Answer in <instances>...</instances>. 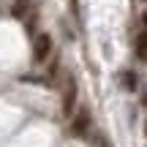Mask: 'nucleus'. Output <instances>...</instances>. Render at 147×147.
I'll return each instance as SVG.
<instances>
[{
  "label": "nucleus",
  "instance_id": "obj_1",
  "mask_svg": "<svg viewBox=\"0 0 147 147\" xmlns=\"http://www.w3.org/2000/svg\"><path fill=\"white\" fill-rule=\"evenodd\" d=\"M49 55H52V36L49 33H38L33 38V60L36 63H44Z\"/></svg>",
  "mask_w": 147,
  "mask_h": 147
},
{
  "label": "nucleus",
  "instance_id": "obj_2",
  "mask_svg": "<svg viewBox=\"0 0 147 147\" xmlns=\"http://www.w3.org/2000/svg\"><path fill=\"white\" fill-rule=\"evenodd\" d=\"M74 120H71V134L74 136H87V128H90V109H79V112H74Z\"/></svg>",
  "mask_w": 147,
  "mask_h": 147
},
{
  "label": "nucleus",
  "instance_id": "obj_3",
  "mask_svg": "<svg viewBox=\"0 0 147 147\" xmlns=\"http://www.w3.org/2000/svg\"><path fill=\"white\" fill-rule=\"evenodd\" d=\"M68 87H65V93H63V115L65 117H71L74 112H76V79L68 76Z\"/></svg>",
  "mask_w": 147,
  "mask_h": 147
},
{
  "label": "nucleus",
  "instance_id": "obj_4",
  "mask_svg": "<svg viewBox=\"0 0 147 147\" xmlns=\"http://www.w3.org/2000/svg\"><path fill=\"white\" fill-rule=\"evenodd\" d=\"M120 82H123V90H128V93H136V90H139V76L134 71H123L120 74Z\"/></svg>",
  "mask_w": 147,
  "mask_h": 147
},
{
  "label": "nucleus",
  "instance_id": "obj_5",
  "mask_svg": "<svg viewBox=\"0 0 147 147\" xmlns=\"http://www.w3.org/2000/svg\"><path fill=\"white\" fill-rule=\"evenodd\" d=\"M136 60L139 63L147 60V52H144V25H142V30H139V36H136Z\"/></svg>",
  "mask_w": 147,
  "mask_h": 147
},
{
  "label": "nucleus",
  "instance_id": "obj_6",
  "mask_svg": "<svg viewBox=\"0 0 147 147\" xmlns=\"http://www.w3.org/2000/svg\"><path fill=\"white\" fill-rule=\"evenodd\" d=\"M27 5H30V0H14V5H11V14H14L16 19H22V16L27 14Z\"/></svg>",
  "mask_w": 147,
  "mask_h": 147
},
{
  "label": "nucleus",
  "instance_id": "obj_7",
  "mask_svg": "<svg viewBox=\"0 0 147 147\" xmlns=\"http://www.w3.org/2000/svg\"><path fill=\"white\" fill-rule=\"evenodd\" d=\"M101 147H109V142H106V139H101Z\"/></svg>",
  "mask_w": 147,
  "mask_h": 147
},
{
  "label": "nucleus",
  "instance_id": "obj_8",
  "mask_svg": "<svg viewBox=\"0 0 147 147\" xmlns=\"http://www.w3.org/2000/svg\"><path fill=\"white\" fill-rule=\"evenodd\" d=\"M142 3H144V0H142Z\"/></svg>",
  "mask_w": 147,
  "mask_h": 147
}]
</instances>
